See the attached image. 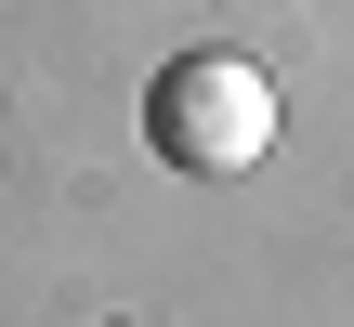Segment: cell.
<instances>
[{"label": "cell", "mask_w": 354, "mask_h": 327, "mask_svg": "<svg viewBox=\"0 0 354 327\" xmlns=\"http://www.w3.org/2000/svg\"><path fill=\"white\" fill-rule=\"evenodd\" d=\"M145 131H158V157L171 170H250L263 144H276V79L250 66V52H184V66H158V92H145Z\"/></svg>", "instance_id": "6da1fadb"}, {"label": "cell", "mask_w": 354, "mask_h": 327, "mask_svg": "<svg viewBox=\"0 0 354 327\" xmlns=\"http://www.w3.org/2000/svg\"><path fill=\"white\" fill-rule=\"evenodd\" d=\"M184 13H197V0H184Z\"/></svg>", "instance_id": "7a4b0ae2"}]
</instances>
